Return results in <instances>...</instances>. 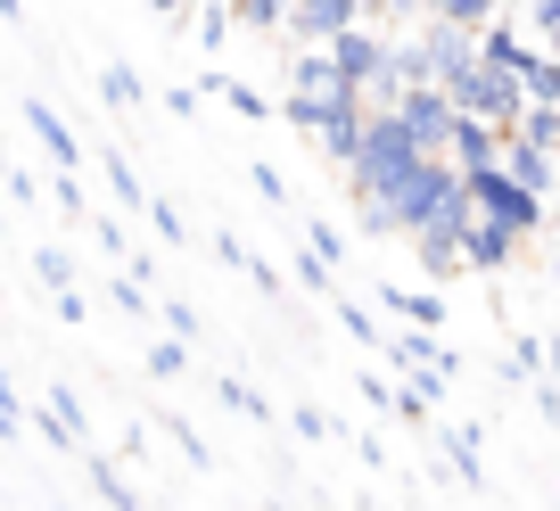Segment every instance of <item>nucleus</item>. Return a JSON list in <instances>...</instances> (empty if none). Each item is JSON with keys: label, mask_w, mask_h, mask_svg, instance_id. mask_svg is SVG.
<instances>
[{"label": "nucleus", "mask_w": 560, "mask_h": 511, "mask_svg": "<svg viewBox=\"0 0 560 511\" xmlns=\"http://www.w3.org/2000/svg\"><path fill=\"white\" fill-rule=\"evenodd\" d=\"M387 116H396L404 132H412V149H420V158H438V149H445V132H454V100H445L438 83H404L396 100H387Z\"/></svg>", "instance_id": "nucleus-3"}, {"label": "nucleus", "mask_w": 560, "mask_h": 511, "mask_svg": "<svg viewBox=\"0 0 560 511\" xmlns=\"http://www.w3.org/2000/svg\"><path fill=\"white\" fill-rule=\"evenodd\" d=\"M536 25H544V42H560V0H536Z\"/></svg>", "instance_id": "nucleus-8"}, {"label": "nucleus", "mask_w": 560, "mask_h": 511, "mask_svg": "<svg viewBox=\"0 0 560 511\" xmlns=\"http://www.w3.org/2000/svg\"><path fill=\"white\" fill-rule=\"evenodd\" d=\"M280 25H289V42H298V50H322V42H338L347 25H363V0H289V9H280Z\"/></svg>", "instance_id": "nucleus-4"}, {"label": "nucleus", "mask_w": 560, "mask_h": 511, "mask_svg": "<svg viewBox=\"0 0 560 511\" xmlns=\"http://www.w3.org/2000/svg\"><path fill=\"white\" fill-rule=\"evenodd\" d=\"M280 9H289V0H240V18H247V25H280Z\"/></svg>", "instance_id": "nucleus-7"}, {"label": "nucleus", "mask_w": 560, "mask_h": 511, "mask_svg": "<svg viewBox=\"0 0 560 511\" xmlns=\"http://www.w3.org/2000/svg\"><path fill=\"white\" fill-rule=\"evenodd\" d=\"M420 9H429V25H445V34H487L503 0H420Z\"/></svg>", "instance_id": "nucleus-6"}, {"label": "nucleus", "mask_w": 560, "mask_h": 511, "mask_svg": "<svg viewBox=\"0 0 560 511\" xmlns=\"http://www.w3.org/2000/svg\"><path fill=\"white\" fill-rule=\"evenodd\" d=\"M420 149H412V132H404L387 107H371L363 116V141L347 149V182H354V198H363V214L371 207H396L404 190H412V174H420Z\"/></svg>", "instance_id": "nucleus-1"}, {"label": "nucleus", "mask_w": 560, "mask_h": 511, "mask_svg": "<svg viewBox=\"0 0 560 511\" xmlns=\"http://www.w3.org/2000/svg\"><path fill=\"white\" fill-rule=\"evenodd\" d=\"M438 158L454 165V174H478V165L503 158V132H494V124H478V116H454V132H445Z\"/></svg>", "instance_id": "nucleus-5"}, {"label": "nucleus", "mask_w": 560, "mask_h": 511, "mask_svg": "<svg viewBox=\"0 0 560 511\" xmlns=\"http://www.w3.org/2000/svg\"><path fill=\"white\" fill-rule=\"evenodd\" d=\"M462 190H470V214H478V223H503L511 240H527V231H536V198H527L520 182L503 174V165H478V174H462Z\"/></svg>", "instance_id": "nucleus-2"}]
</instances>
